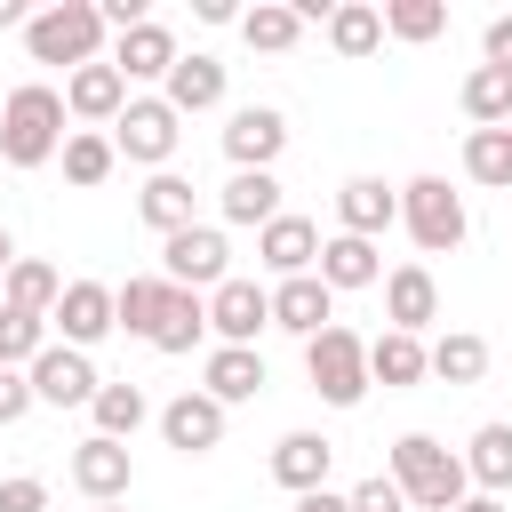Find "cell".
<instances>
[{"label": "cell", "mask_w": 512, "mask_h": 512, "mask_svg": "<svg viewBox=\"0 0 512 512\" xmlns=\"http://www.w3.org/2000/svg\"><path fill=\"white\" fill-rule=\"evenodd\" d=\"M160 296H168V280H160V272H144V280H128V288H112V328H128V336H152V320H160Z\"/></svg>", "instance_id": "cell-34"}, {"label": "cell", "mask_w": 512, "mask_h": 512, "mask_svg": "<svg viewBox=\"0 0 512 512\" xmlns=\"http://www.w3.org/2000/svg\"><path fill=\"white\" fill-rule=\"evenodd\" d=\"M56 296H64V280H56V264H40V256H16L8 280H0V304H16V312H32V320H48Z\"/></svg>", "instance_id": "cell-25"}, {"label": "cell", "mask_w": 512, "mask_h": 512, "mask_svg": "<svg viewBox=\"0 0 512 512\" xmlns=\"http://www.w3.org/2000/svg\"><path fill=\"white\" fill-rule=\"evenodd\" d=\"M416 376H432L424 368V336H400V328H384L376 344H368V384H416Z\"/></svg>", "instance_id": "cell-28"}, {"label": "cell", "mask_w": 512, "mask_h": 512, "mask_svg": "<svg viewBox=\"0 0 512 512\" xmlns=\"http://www.w3.org/2000/svg\"><path fill=\"white\" fill-rule=\"evenodd\" d=\"M160 432H168V448L208 456V448L224 440V408H216L208 392H184V400H168V408H160Z\"/></svg>", "instance_id": "cell-17"}, {"label": "cell", "mask_w": 512, "mask_h": 512, "mask_svg": "<svg viewBox=\"0 0 512 512\" xmlns=\"http://www.w3.org/2000/svg\"><path fill=\"white\" fill-rule=\"evenodd\" d=\"M464 480H480V496H504V488H512V424H480V432H472Z\"/></svg>", "instance_id": "cell-27"}, {"label": "cell", "mask_w": 512, "mask_h": 512, "mask_svg": "<svg viewBox=\"0 0 512 512\" xmlns=\"http://www.w3.org/2000/svg\"><path fill=\"white\" fill-rule=\"evenodd\" d=\"M224 256H232V248H224L216 224H184V232L160 240V280H168V288H192V296H200V288H224V280H232Z\"/></svg>", "instance_id": "cell-6"}, {"label": "cell", "mask_w": 512, "mask_h": 512, "mask_svg": "<svg viewBox=\"0 0 512 512\" xmlns=\"http://www.w3.org/2000/svg\"><path fill=\"white\" fill-rule=\"evenodd\" d=\"M8 264H16V240H8V224H0V280H8Z\"/></svg>", "instance_id": "cell-48"}, {"label": "cell", "mask_w": 512, "mask_h": 512, "mask_svg": "<svg viewBox=\"0 0 512 512\" xmlns=\"http://www.w3.org/2000/svg\"><path fill=\"white\" fill-rule=\"evenodd\" d=\"M0 512H48V480H32V472L0 480Z\"/></svg>", "instance_id": "cell-41"}, {"label": "cell", "mask_w": 512, "mask_h": 512, "mask_svg": "<svg viewBox=\"0 0 512 512\" xmlns=\"http://www.w3.org/2000/svg\"><path fill=\"white\" fill-rule=\"evenodd\" d=\"M464 176L472 184H512V128H472L464 136Z\"/></svg>", "instance_id": "cell-35"}, {"label": "cell", "mask_w": 512, "mask_h": 512, "mask_svg": "<svg viewBox=\"0 0 512 512\" xmlns=\"http://www.w3.org/2000/svg\"><path fill=\"white\" fill-rule=\"evenodd\" d=\"M56 152H64V88H48V80L8 88V104H0V160L8 168H40Z\"/></svg>", "instance_id": "cell-1"}, {"label": "cell", "mask_w": 512, "mask_h": 512, "mask_svg": "<svg viewBox=\"0 0 512 512\" xmlns=\"http://www.w3.org/2000/svg\"><path fill=\"white\" fill-rule=\"evenodd\" d=\"M424 368H432V376H448V384H480V376H488V344H480V336H464V328H448L440 344H424Z\"/></svg>", "instance_id": "cell-32"}, {"label": "cell", "mask_w": 512, "mask_h": 512, "mask_svg": "<svg viewBox=\"0 0 512 512\" xmlns=\"http://www.w3.org/2000/svg\"><path fill=\"white\" fill-rule=\"evenodd\" d=\"M160 104H168L176 120H184V112L224 104V64H216V56H200V48H192V56H176V64H168V96H160Z\"/></svg>", "instance_id": "cell-19"}, {"label": "cell", "mask_w": 512, "mask_h": 512, "mask_svg": "<svg viewBox=\"0 0 512 512\" xmlns=\"http://www.w3.org/2000/svg\"><path fill=\"white\" fill-rule=\"evenodd\" d=\"M8 24H32V8H24V0H0V32H8Z\"/></svg>", "instance_id": "cell-46"}, {"label": "cell", "mask_w": 512, "mask_h": 512, "mask_svg": "<svg viewBox=\"0 0 512 512\" xmlns=\"http://www.w3.org/2000/svg\"><path fill=\"white\" fill-rule=\"evenodd\" d=\"M168 64H176V32H168L160 16H144V24L120 32V48H112V72H120V80H168Z\"/></svg>", "instance_id": "cell-15"}, {"label": "cell", "mask_w": 512, "mask_h": 512, "mask_svg": "<svg viewBox=\"0 0 512 512\" xmlns=\"http://www.w3.org/2000/svg\"><path fill=\"white\" fill-rule=\"evenodd\" d=\"M336 216H344V232H352V240H376V232L400 216V192H392L384 176H352V184L336 192Z\"/></svg>", "instance_id": "cell-21"}, {"label": "cell", "mask_w": 512, "mask_h": 512, "mask_svg": "<svg viewBox=\"0 0 512 512\" xmlns=\"http://www.w3.org/2000/svg\"><path fill=\"white\" fill-rule=\"evenodd\" d=\"M320 288L336 296V288H376L384 280V264H376V240H352V232H336V240H320Z\"/></svg>", "instance_id": "cell-22"}, {"label": "cell", "mask_w": 512, "mask_h": 512, "mask_svg": "<svg viewBox=\"0 0 512 512\" xmlns=\"http://www.w3.org/2000/svg\"><path fill=\"white\" fill-rule=\"evenodd\" d=\"M96 512H120V504H96Z\"/></svg>", "instance_id": "cell-49"}, {"label": "cell", "mask_w": 512, "mask_h": 512, "mask_svg": "<svg viewBox=\"0 0 512 512\" xmlns=\"http://www.w3.org/2000/svg\"><path fill=\"white\" fill-rule=\"evenodd\" d=\"M216 200H224V224H256V232H264V224L280 216V176H272V168H232V184H224Z\"/></svg>", "instance_id": "cell-23"}, {"label": "cell", "mask_w": 512, "mask_h": 512, "mask_svg": "<svg viewBox=\"0 0 512 512\" xmlns=\"http://www.w3.org/2000/svg\"><path fill=\"white\" fill-rule=\"evenodd\" d=\"M256 392H264V360H256V344H216V352H208V400L232 408V400H256Z\"/></svg>", "instance_id": "cell-24"}, {"label": "cell", "mask_w": 512, "mask_h": 512, "mask_svg": "<svg viewBox=\"0 0 512 512\" xmlns=\"http://www.w3.org/2000/svg\"><path fill=\"white\" fill-rule=\"evenodd\" d=\"M392 488L416 504V512H456L464 504V456H448L432 432H400L392 440Z\"/></svg>", "instance_id": "cell-2"}, {"label": "cell", "mask_w": 512, "mask_h": 512, "mask_svg": "<svg viewBox=\"0 0 512 512\" xmlns=\"http://www.w3.org/2000/svg\"><path fill=\"white\" fill-rule=\"evenodd\" d=\"M480 48H488V64H504V72H512V16H488Z\"/></svg>", "instance_id": "cell-43"}, {"label": "cell", "mask_w": 512, "mask_h": 512, "mask_svg": "<svg viewBox=\"0 0 512 512\" xmlns=\"http://www.w3.org/2000/svg\"><path fill=\"white\" fill-rule=\"evenodd\" d=\"M192 16H200V24H240V8H232V0H192Z\"/></svg>", "instance_id": "cell-45"}, {"label": "cell", "mask_w": 512, "mask_h": 512, "mask_svg": "<svg viewBox=\"0 0 512 512\" xmlns=\"http://www.w3.org/2000/svg\"><path fill=\"white\" fill-rule=\"evenodd\" d=\"M296 32H304V16H296L288 0H256V8L240 16V40H248V48H264V56H288V48H296Z\"/></svg>", "instance_id": "cell-30"}, {"label": "cell", "mask_w": 512, "mask_h": 512, "mask_svg": "<svg viewBox=\"0 0 512 512\" xmlns=\"http://www.w3.org/2000/svg\"><path fill=\"white\" fill-rule=\"evenodd\" d=\"M112 160H120L112 136H96V128H72V136H64V176H72V184H104Z\"/></svg>", "instance_id": "cell-38"}, {"label": "cell", "mask_w": 512, "mask_h": 512, "mask_svg": "<svg viewBox=\"0 0 512 512\" xmlns=\"http://www.w3.org/2000/svg\"><path fill=\"white\" fill-rule=\"evenodd\" d=\"M304 376H312V392H320L328 408H360V392H368V344H360L344 320H328V328L304 344Z\"/></svg>", "instance_id": "cell-4"}, {"label": "cell", "mask_w": 512, "mask_h": 512, "mask_svg": "<svg viewBox=\"0 0 512 512\" xmlns=\"http://www.w3.org/2000/svg\"><path fill=\"white\" fill-rule=\"evenodd\" d=\"M208 328H216L224 344H256V328H272V288H256V280L208 288Z\"/></svg>", "instance_id": "cell-10"}, {"label": "cell", "mask_w": 512, "mask_h": 512, "mask_svg": "<svg viewBox=\"0 0 512 512\" xmlns=\"http://www.w3.org/2000/svg\"><path fill=\"white\" fill-rule=\"evenodd\" d=\"M352 512H408V496L392 488V472H368V480L352 488Z\"/></svg>", "instance_id": "cell-40"}, {"label": "cell", "mask_w": 512, "mask_h": 512, "mask_svg": "<svg viewBox=\"0 0 512 512\" xmlns=\"http://www.w3.org/2000/svg\"><path fill=\"white\" fill-rule=\"evenodd\" d=\"M328 464H336V440H320V432H288V440L272 448V480L296 488V496L328 488Z\"/></svg>", "instance_id": "cell-18"}, {"label": "cell", "mask_w": 512, "mask_h": 512, "mask_svg": "<svg viewBox=\"0 0 512 512\" xmlns=\"http://www.w3.org/2000/svg\"><path fill=\"white\" fill-rule=\"evenodd\" d=\"M400 224L416 232L424 256H448V248H464V232H472V216H464V200L448 192V176H408V184H400Z\"/></svg>", "instance_id": "cell-5"}, {"label": "cell", "mask_w": 512, "mask_h": 512, "mask_svg": "<svg viewBox=\"0 0 512 512\" xmlns=\"http://www.w3.org/2000/svg\"><path fill=\"white\" fill-rule=\"evenodd\" d=\"M128 480H136V464H128V440H104V432H88V440L72 448V488H80L88 504H120V496H128Z\"/></svg>", "instance_id": "cell-9"}, {"label": "cell", "mask_w": 512, "mask_h": 512, "mask_svg": "<svg viewBox=\"0 0 512 512\" xmlns=\"http://www.w3.org/2000/svg\"><path fill=\"white\" fill-rule=\"evenodd\" d=\"M40 352H48V320H32V312L0 304V368H32Z\"/></svg>", "instance_id": "cell-37"}, {"label": "cell", "mask_w": 512, "mask_h": 512, "mask_svg": "<svg viewBox=\"0 0 512 512\" xmlns=\"http://www.w3.org/2000/svg\"><path fill=\"white\" fill-rule=\"evenodd\" d=\"M24 48H32V64H96V48H104V16H96V0H56V8H40L32 24H24Z\"/></svg>", "instance_id": "cell-3"}, {"label": "cell", "mask_w": 512, "mask_h": 512, "mask_svg": "<svg viewBox=\"0 0 512 512\" xmlns=\"http://www.w3.org/2000/svg\"><path fill=\"white\" fill-rule=\"evenodd\" d=\"M200 328H208V304H200L192 288H168V296H160V320H152L144 344H152V352H192Z\"/></svg>", "instance_id": "cell-26"}, {"label": "cell", "mask_w": 512, "mask_h": 512, "mask_svg": "<svg viewBox=\"0 0 512 512\" xmlns=\"http://www.w3.org/2000/svg\"><path fill=\"white\" fill-rule=\"evenodd\" d=\"M120 104H128V80H120L104 56L64 80V112H72V120H120Z\"/></svg>", "instance_id": "cell-20"}, {"label": "cell", "mask_w": 512, "mask_h": 512, "mask_svg": "<svg viewBox=\"0 0 512 512\" xmlns=\"http://www.w3.org/2000/svg\"><path fill=\"white\" fill-rule=\"evenodd\" d=\"M384 320H392L400 336H424V328L440 320V280H432L424 264H400V272H384Z\"/></svg>", "instance_id": "cell-11"}, {"label": "cell", "mask_w": 512, "mask_h": 512, "mask_svg": "<svg viewBox=\"0 0 512 512\" xmlns=\"http://www.w3.org/2000/svg\"><path fill=\"white\" fill-rule=\"evenodd\" d=\"M376 40H384V8H368V0L328 8V48L336 56H376Z\"/></svg>", "instance_id": "cell-31"}, {"label": "cell", "mask_w": 512, "mask_h": 512, "mask_svg": "<svg viewBox=\"0 0 512 512\" xmlns=\"http://www.w3.org/2000/svg\"><path fill=\"white\" fill-rule=\"evenodd\" d=\"M176 112L160 104V96H128L120 104V120H112V152H128V160H144V168H160L168 152H176Z\"/></svg>", "instance_id": "cell-7"}, {"label": "cell", "mask_w": 512, "mask_h": 512, "mask_svg": "<svg viewBox=\"0 0 512 512\" xmlns=\"http://www.w3.org/2000/svg\"><path fill=\"white\" fill-rule=\"evenodd\" d=\"M456 512H504V496H464Z\"/></svg>", "instance_id": "cell-47"}, {"label": "cell", "mask_w": 512, "mask_h": 512, "mask_svg": "<svg viewBox=\"0 0 512 512\" xmlns=\"http://www.w3.org/2000/svg\"><path fill=\"white\" fill-rule=\"evenodd\" d=\"M256 256H264L280 280H296V272L320 264V224H304V216H272V224L256 232Z\"/></svg>", "instance_id": "cell-16"}, {"label": "cell", "mask_w": 512, "mask_h": 512, "mask_svg": "<svg viewBox=\"0 0 512 512\" xmlns=\"http://www.w3.org/2000/svg\"><path fill=\"white\" fill-rule=\"evenodd\" d=\"M296 512H352V496H336V488H312V496H296Z\"/></svg>", "instance_id": "cell-44"}, {"label": "cell", "mask_w": 512, "mask_h": 512, "mask_svg": "<svg viewBox=\"0 0 512 512\" xmlns=\"http://www.w3.org/2000/svg\"><path fill=\"white\" fill-rule=\"evenodd\" d=\"M280 144H288V120H280L272 104H240V112H232V128H224L232 168H272V160H280Z\"/></svg>", "instance_id": "cell-13"}, {"label": "cell", "mask_w": 512, "mask_h": 512, "mask_svg": "<svg viewBox=\"0 0 512 512\" xmlns=\"http://www.w3.org/2000/svg\"><path fill=\"white\" fill-rule=\"evenodd\" d=\"M48 320L64 328L72 352H88L96 336H112V288H104V280H64V296H56Z\"/></svg>", "instance_id": "cell-12"}, {"label": "cell", "mask_w": 512, "mask_h": 512, "mask_svg": "<svg viewBox=\"0 0 512 512\" xmlns=\"http://www.w3.org/2000/svg\"><path fill=\"white\" fill-rule=\"evenodd\" d=\"M328 320H336V296L320 288V272H296V280H280V288H272V328H288V336H304V344H312Z\"/></svg>", "instance_id": "cell-14"}, {"label": "cell", "mask_w": 512, "mask_h": 512, "mask_svg": "<svg viewBox=\"0 0 512 512\" xmlns=\"http://www.w3.org/2000/svg\"><path fill=\"white\" fill-rule=\"evenodd\" d=\"M32 408V376H16V368H0V424H16Z\"/></svg>", "instance_id": "cell-42"}, {"label": "cell", "mask_w": 512, "mask_h": 512, "mask_svg": "<svg viewBox=\"0 0 512 512\" xmlns=\"http://www.w3.org/2000/svg\"><path fill=\"white\" fill-rule=\"evenodd\" d=\"M384 32L392 40H440L448 32V8L440 0H384Z\"/></svg>", "instance_id": "cell-39"}, {"label": "cell", "mask_w": 512, "mask_h": 512, "mask_svg": "<svg viewBox=\"0 0 512 512\" xmlns=\"http://www.w3.org/2000/svg\"><path fill=\"white\" fill-rule=\"evenodd\" d=\"M88 408H96V432H104V440H128V432L152 416L136 384H96V400H88Z\"/></svg>", "instance_id": "cell-36"}, {"label": "cell", "mask_w": 512, "mask_h": 512, "mask_svg": "<svg viewBox=\"0 0 512 512\" xmlns=\"http://www.w3.org/2000/svg\"><path fill=\"white\" fill-rule=\"evenodd\" d=\"M464 112H472L480 128H512V72H504V64H480V72L464 80Z\"/></svg>", "instance_id": "cell-33"}, {"label": "cell", "mask_w": 512, "mask_h": 512, "mask_svg": "<svg viewBox=\"0 0 512 512\" xmlns=\"http://www.w3.org/2000/svg\"><path fill=\"white\" fill-rule=\"evenodd\" d=\"M24 376H32V400H48V408H88V400H96V384H104V376H96V360H88V352H72V344H48Z\"/></svg>", "instance_id": "cell-8"}, {"label": "cell", "mask_w": 512, "mask_h": 512, "mask_svg": "<svg viewBox=\"0 0 512 512\" xmlns=\"http://www.w3.org/2000/svg\"><path fill=\"white\" fill-rule=\"evenodd\" d=\"M136 216H144V224H152L160 240H168V232H184V224H192V184L160 168V176H152V184L136 192Z\"/></svg>", "instance_id": "cell-29"}]
</instances>
